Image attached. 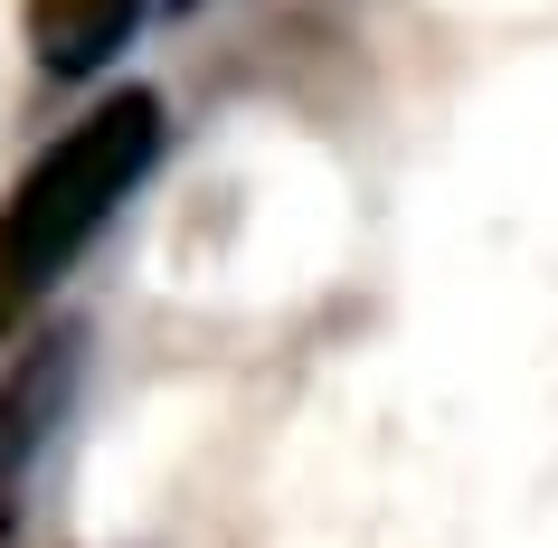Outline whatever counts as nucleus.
I'll return each instance as SVG.
<instances>
[{
  "label": "nucleus",
  "mask_w": 558,
  "mask_h": 548,
  "mask_svg": "<svg viewBox=\"0 0 558 548\" xmlns=\"http://www.w3.org/2000/svg\"><path fill=\"white\" fill-rule=\"evenodd\" d=\"M161 133H171L161 95L114 86L10 180V199H0V341H20L48 313V293L76 275V256L114 228V208L161 161Z\"/></svg>",
  "instance_id": "1"
},
{
  "label": "nucleus",
  "mask_w": 558,
  "mask_h": 548,
  "mask_svg": "<svg viewBox=\"0 0 558 548\" xmlns=\"http://www.w3.org/2000/svg\"><path fill=\"white\" fill-rule=\"evenodd\" d=\"M76 331H38L10 369H0V548H20V520H29L38 463H48V435H58L66 398H76Z\"/></svg>",
  "instance_id": "2"
},
{
  "label": "nucleus",
  "mask_w": 558,
  "mask_h": 548,
  "mask_svg": "<svg viewBox=\"0 0 558 548\" xmlns=\"http://www.w3.org/2000/svg\"><path fill=\"white\" fill-rule=\"evenodd\" d=\"M151 0H20V20H29V58L58 76V86H86L105 66L133 48Z\"/></svg>",
  "instance_id": "3"
},
{
  "label": "nucleus",
  "mask_w": 558,
  "mask_h": 548,
  "mask_svg": "<svg viewBox=\"0 0 558 548\" xmlns=\"http://www.w3.org/2000/svg\"><path fill=\"white\" fill-rule=\"evenodd\" d=\"M171 10H199V0H171Z\"/></svg>",
  "instance_id": "4"
}]
</instances>
